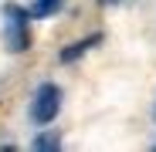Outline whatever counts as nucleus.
<instances>
[{"mask_svg":"<svg viewBox=\"0 0 156 152\" xmlns=\"http://www.w3.org/2000/svg\"><path fill=\"white\" fill-rule=\"evenodd\" d=\"M58 145H61L58 135H37L34 139V149H58Z\"/></svg>","mask_w":156,"mask_h":152,"instance_id":"nucleus-5","label":"nucleus"},{"mask_svg":"<svg viewBox=\"0 0 156 152\" xmlns=\"http://www.w3.org/2000/svg\"><path fill=\"white\" fill-rule=\"evenodd\" d=\"M153 115H156V112H153Z\"/></svg>","mask_w":156,"mask_h":152,"instance_id":"nucleus-7","label":"nucleus"},{"mask_svg":"<svg viewBox=\"0 0 156 152\" xmlns=\"http://www.w3.org/2000/svg\"><path fill=\"white\" fill-rule=\"evenodd\" d=\"M61 112V88L58 85H51L44 81L34 95V105H31V118L37 125H48V122H55V115Z\"/></svg>","mask_w":156,"mask_h":152,"instance_id":"nucleus-1","label":"nucleus"},{"mask_svg":"<svg viewBox=\"0 0 156 152\" xmlns=\"http://www.w3.org/2000/svg\"><path fill=\"white\" fill-rule=\"evenodd\" d=\"M102 4H122V0H102Z\"/></svg>","mask_w":156,"mask_h":152,"instance_id":"nucleus-6","label":"nucleus"},{"mask_svg":"<svg viewBox=\"0 0 156 152\" xmlns=\"http://www.w3.org/2000/svg\"><path fill=\"white\" fill-rule=\"evenodd\" d=\"M61 4L65 0H34V7H31V17H51V14H58L61 10Z\"/></svg>","mask_w":156,"mask_h":152,"instance_id":"nucleus-4","label":"nucleus"},{"mask_svg":"<svg viewBox=\"0 0 156 152\" xmlns=\"http://www.w3.org/2000/svg\"><path fill=\"white\" fill-rule=\"evenodd\" d=\"M27 14H24L20 7H7V41H10V47L14 51H24L27 47V31H24V20Z\"/></svg>","mask_w":156,"mask_h":152,"instance_id":"nucleus-2","label":"nucleus"},{"mask_svg":"<svg viewBox=\"0 0 156 152\" xmlns=\"http://www.w3.org/2000/svg\"><path fill=\"white\" fill-rule=\"evenodd\" d=\"M95 44H98V37H85V41H78V44L65 47V51H61V61L68 64V61H75V58H82L85 51H88V47H95Z\"/></svg>","mask_w":156,"mask_h":152,"instance_id":"nucleus-3","label":"nucleus"}]
</instances>
